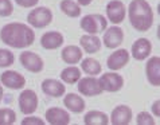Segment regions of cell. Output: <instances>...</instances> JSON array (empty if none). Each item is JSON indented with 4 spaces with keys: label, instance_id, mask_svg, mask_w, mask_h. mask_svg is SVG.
<instances>
[{
    "label": "cell",
    "instance_id": "30",
    "mask_svg": "<svg viewBox=\"0 0 160 125\" xmlns=\"http://www.w3.org/2000/svg\"><path fill=\"white\" fill-rule=\"evenodd\" d=\"M22 125H44V121L41 117H32L28 114V117L22 120Z\"/></svg>",
    "mask_w": 160,
    "mask_h": 125
},
{
    "label": "cell",
    "instance_id": "1",
    "mask_svg": "<svg viewBox=\"0 0 160 125\" xmlns=\"http://www.w3.org/2000/svg\"><path fill=\"white\" fill-rule=\"evenodd\" d=\"M0 39L3 43L12 48H26L30 47L35 41L34 30L23 23H8L0 30Z\"/></svg>",
    "mask_w": 160,
    "mask_h": 125
},
{
    "label": "cell",
    "instance_id": "14",
    "mask_svg": "<svg viewBox=\"0 0 160 125\" xmlns=\"http://www.w3.org/2000/svg\"><path fill=\"white\" fill-rule=\"evenodd\" d=\"M145 74L148 82L158 88L160 85V58L158 55H153L148 59L145 65Z\"/></svg>",
    "mask_w": 160,
    "mask_h": 125
},
{
    "label": "cell",
    "instance_id": "3",
    "mask_svg": "<svg viewBox=\"0 0 160 125\" xmlns=\"http://www.w3.org/2000/svg\"><path fill=\"white\" fill-rule=\"evenodd\" d=\"M79 27H81L85 32L97 35L100 32H104L108 27V20L105 16L100 14H89L85 15L79 22Z\"/></svg>",
    "mask_w": 160,
    "mask_h": 125
},
{
    "label": "cell",
    "instance_id": "10",
    "mask_svg": "<svg viewBox=\"0 0 160 125\" xmlns=\"http://www.w3.org/2000/svg\"><path fill=\"white\" fill-rule=\"evenodd\" d=\"M129 58L131 54L127 48H118L109 55V58L106 59V66L112 71H117L125 68V65H128V62H129Z\"/></svg>",
    "mask_w": 160,
    "mask_h": 125
},
{
    "label": "cell",
    "instance_id": "13",
    "mask_svg": "<svg viewBox=\"0 0 160 125\" xmlns=\"http://www.w3.org/2000/svg\"><path fill=\"white\" fill-rule=\"evenodd\" d=\"M124 41V31L117 27V26H112L108 30H105L104 38H102V42H104L105 47L108 48H117L120 44Z\"/></svg>",
    "mask_w": 160,
    "mask_h": 125
},
{
    "label": "cell",
    "instance_id": "27",
    "mask_svg": "<svg viewBox=\"0 0 160 125\" xmlns=\"http://www.w3.org/2000/svg\"><path fill=\"white\" fill-rule=\"evenodd\" d=\"M15 58L11 50L8 48H0V68H8L14 63Z\"/></svg>",
    "mask_w": 160,
    "mask_h": 125
},
{
    "label": "cell",
    "instance_id": "11",
    "mask_svg": "<svg viewBox=\"0 0 160 125\" xmlns=\"http://www.w3.org/2000/svg\"><path fill=\"white\" fill-rule=\"evenodd\" d=\"M0 82L3 86L8 89L18 90V89H23V86L26 85V78L15 70H6L0 75Z\"/></svg>",
    "mask_w": 160,
    "mask_h": 125
},
{
    "label": "cell",
    "instance_id": "18",
    "mask_svg": "<svg viewBox=\"0 0 160 125\" xmlns=\"http://www.w3.org/2000/svg\"><path fill=\"white\" fill-rule=\"evenodd\" d=\"M63 42L65 38L59 31H48V32H44L41 38V44L46 50H55L61 47Z\"/></svg>",
    "mask_w": 160,
    "mask_h": 125
},
{
    "label": "cell",
    "instance_id": "28",
    "mask_svg": "<svg viewBox=\"0 0 160 125\" xmlns=\"http://www.w3.org/2000/svg\"><path fill=\"white\" fill-rule=\"evenodd\" d=\"M12 12H14V6H12L11 0H0V16H11Z\"/></svg>",
    "mask_w": 160,
    "mask_h": 125
},
{
    "label": "cell",
    "instance_id": "29",
    "mask_svg": "<svg viewBox=\"0 0 160 125\" xmlns=\"http://www.w3.org/2000/svg\"><path fill=\"white\" fill-rule=\"evenodd\" d=\"M136 122L139 125H155V120L148 112H140L137 114Z\"/></svg>",
    "mask_w": 160,
    "mask_h": 125
},
{
    "label": "cell",
    "instance_id": "5",
    "mask_svg": "<svg viewBox=\"0 0 160 125\" xmlns=\"http://www.w3.org/2000/svg\"><path fill=\"white\" fill-rule=\"evenodd\" d=\"M98 82L102 92H109V93H116L121 90V88L124 86V78L120 74H117L116 71L102 74Z\"/></svg>",
    "mask_w": 160,
    "mask_h": 125
},
{
    "label": "cell",
    "instance_id": "20",
    "mask_svg": "<svg viewBox=\"0 0 160 125\" xmlns=\"http://www.w3.org/2000/svg\"><path fill=\"white\" fill-rule=\"evenodd\" d=\"M63 105L73 113H82L86 108L85 100L75 93H69L63 98Z\"/></svg>",
    "mask_w": 160,
    "mask_h": 125
},
{
    "label": "cell",
    "instance_id": "17",
    "mask_svg": "<svg viewBox=\"0 0 160 125\" xmlns=\"http://www.w3.org/2000/svg\"><path fill=\"white\" fill-rule=\"evenodd\" d=\"M132 120V110L128 105H118L112 110L110 122L113 125H128Z\"/></svg>",
    "mask_w": 160,
    "mask_h": 125
},
{
    "label": "cell",
    "instance_id": "6",
    "mask_svg": "<svg viewBox=\"0 0 160 125\" xmlns=\"http://www.w3.org/2000/svg\"><path fill=\"white\" fill-rule=\"evenodd\" d=\"M38 96L31 89H24L19 96V108L23 114H32L38 109Z\"/></svg>",
    "mask_w": 160,
    "mask_h": 125
},
{
    "label": "cell",
    "instance_id": "2",
    "mask_svg": "<svg viewBox=\"0 0 160 125\" xmlns=\"http://www.w3.org/2000/svg\"><path fill=\"white\" fill-rule=\"evenodd\" d=\"M131 26L140 32H145L153 26V11L147 0H132L128 7Z\"/></svg>",
    "mask_w": 160,
    "mask_h": 125
},
{
    "label": "cell",
    "instance_id": "22",
    "mask_svg": "<svg viewBox=\"0 0 160 125\" xmlns=\"http://www.w3.org/2000/svg\"><path fill=\"white\" fill-rule=\"evenodd\" d=\"M83 122L86 125H108L109 117L101 110H89L83 116Z\"/></svg>",
    "mask_w": 160,
    "mask_h": 125
},
{
    "label": "cell",
    "instance_id": "33",
    "mask_svg": "<svg viewBox=\"0 0 160 125\" xmlns=\"http://www.w3.org/2000/svg\"><path fill=\"white\" fill-rule=\"evenodd\" d=\"M93 2V0H77V3L79 4V6H89Z\"/></svg>",
    "mask_w": 160,
    "mask_h": 125
},
{
    "label": "cell",
    "instance_id": "24",
    "mask_svg": "<svg viewBox=\"0 0 160 125\" xmlns=\"http://www.w3.org/2000/svg\"><path fill=\"white\" fill-rule=\"evenodd\" d=\"M81 69L88 75H98L102 70L101 63L96 58H85V59H82Z\"/></svg>",
    "mask_w": 160,
    "mask_h": 125
},
{
    "label": "cell",
    "instance_id": "31",
    "mask_svg": "<svg viewBox=\"0 0 160 125\" xmlns=\"http://www.w3.org/2000/svg\"><path fill=\"white\" fill-rule=\"evenodd\" d=\"M15 3L23 8H32L39 3V0H15Z\"/></svg>",
    "mask_w": 160,
    "mask_h": 125
},
{
    "label": "cell",
    "instance_id": "16",
    "mask_svg": "<svg viewBox=\"0 0 160 125\" xmlns=\"http://www.w3.org/2000/svg\"><path fill=\"white\" fill-rule=\"evenodd\" d=\"M41 88H42V92L48 97L58 98V97L65 96V93H66L65 85L61 81H58V79H52V78L44 79L41 85Z\"/></svg>",
    "mask_w": 160,
    "mask_h": 125
},
{
    "label": "cell",
    "instance_id": "4",
    "mask_svg": "<svg viewBox=\"0 0 160 125\" xmlns=\"http://www.w3.org/2000/svg\"><path fill=\"white\" fill-rule=\"evenodd\" d=\"M27 22L35 28H44L52 22V12L47 7H37L27 15Z\"/></svg>",
    "mask_w": 160,
    "mask_h": 125
},
{
    "label": "cell",
    "instance_id": "8",
    "mask_svg": "<svg viewBox=\"0 0 160 125\" xmlns=\"http://www.w3.org/2000/svg\"><path fill=\"white\" fill-rule=\"evenodd\" d=\"M19 61L22 66L31 71V73H41L44 68V62L38 54H35L32 51H23L19 55Z\"/></svg>",
    "mask_w": 160,
    "mask_h": 125
},
{
    "label": "cell",
    "instance_id": "7",
    "mask_svg": "<svg viewBox=\"0 0 160 125\" xmlns=\"http://www.w3.org/2000/svg\"><path fill=\"white\" fill-rule=\"evenodd\" d=\"M127 14V8L122 2L120 0H110L106 4V20H109L113 24H118L124 22Z\"/></svg>",
    "mask_w": 160,
    "mask_h": 125
},
{
    "label": "cell",
    "instance_id": "34",
    "mask_svg": "<svg viewBox=\"0 0 160 125\" xmlns=\"http://www.w3.org/2000/svg\"><path fill=\"white\" fill-rule=\"evenodd\" d=\"M2 100H3V86L0 85V102H2Z\"/></svg>",
    "mask_w": 160,
    "mask_h": 125
},
{
    "label": "cell",
    "instance_id": "23",
    "mask_svg": "<svg viewBox=\"0 0 160 125\" xmlns=\"http://www.w3.org/2000/svg\"><path fill=\"white\" fill-rule=\"evenodd\" d=\"M61 11L69 18H78L81 15V6L74 0H62L59 4Z\"/></svg>",
    "mask_w": 160,
    "mask_h": 125
},
{
    "label": "cell",
    "instance_id": "21",
    "mask_svg": "<svg viewBox=\"0 0 160 125\" xmlns=\"http://www.w3.org/2000/svg\"><path fill=\"white\" fill-rule=\"evenodd\" d=\"M82 55L83 54H82L81 48H79L78 46H73V44L63 47V48H62V51H61L62 61H63L65 63H68V65L78 63V62L82 59Z\"/></svg>",
    "mask_w": 160,
    "mask_h": 125
},
{
    "label": "cell",
    "instance_id": "26",
    "mask_svg": "<svg viewBox=\"0 0 160 125\" xmlns=\"http://www.w3.org/2000/svg\"><path fill=\"white\" fill-rule=\"evenodd\" d=\"M16 121V113L10 108L0 109V125H12Z\"/></svg>",
    "mask_w": 160,
    "mask_h": 125
},
{
    "label": "cell",
    "instance_id": "15",
    "mask_svg": "<svg viewBox=\"0 0 160 125\" xmlns=\"http://www.w3.org/2000/svg\"><path fill=\"white\" fill-rule=\"evenodd\" d=\"M44 118L51 125H68L70 122V114L62 108H48Z\"/></svg>",
    "mask_w": 160,
    "mask_h": 125
},
{
    "label": "cell",
    "instance_id": "9",
    "mask_svg": "<svg viewBox=\"0 0 160 125\" xmlns=\"http://www.w3.org/2000/svg\"><path fill=\"white\" fill-rule=\"evenodd\" d=\"M77 88H78V92L81 93L82 96H86V97H94V96H98L102 93L98 79L94 77L79 78Z\"/></svg>",
    "mask_w": 160,
    "mask_h": 125
},
{
    "label": "cell",
    "instance_id": "32",
    "mask_svg": "<svg viewBox=\"0 0 160 125\" xmlns=\"http://www.w3.org/2000/svg\"><path fill=\"white\" fill-rule=\"evenodd\" d=\"M159 105H160V101H159V100H156V101H155L153 104H152V106H151V109H152V113H153L155 117H159V116H160Z\"/></svg>",
    "mask_w": 160,
    "mask_h": 125
},
{
    "label": "cell",
    "instance_id": "25",
    "mask_svg": "<svg viewBox=\"0 0 160 125\" xmlns=\"http://www.w3.org/2000/svg\"><path fill=\"white\" fill-rule=\"evenodd\" d=\"M79 78H81V70L75 68V66H69V68H66L61 71V79L65 83H69V85L77 83Z\"/></svg>",
    "mask_w": 160,
    "mask_h": 125
},
{
    "label": "cell",
    "instance_id": "19",
    "mask_svg": "<svg viewBox=\"0 0 160 125\" xmlns=\"http://www.w3.org/2000/svg\"><path fill=\"white\" fill-rule=\"evenodd\" d=\"M79 44L83 48V51L88 54H94V52L100 51L101 48V39L98 38V35H93V34H85L79 38Z\"/></svg>",
    "mask_w": 160,
    "mask_h": 125
},
{
    "label": "cell",
    "instance_id": "12",
    "mask_svg": "<svg viewBox=\"0 0 160 125\" xmlns=\"http://www.w3.org/2000/svg\"><path fill=\"white\" fill-rule=\"evenodd\" d=\"M151 51H152V43L147 38H139L136 39L132 44L131 54L136 61H144L149 57Z\"/></svg>",
    "mask_w": 160,
    "mask_h": 125
}]
</instances>
